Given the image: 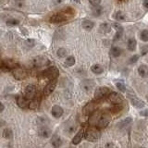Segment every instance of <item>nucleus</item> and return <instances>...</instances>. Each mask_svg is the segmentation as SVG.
Here are the masks:
<instances>
[{"instance_id": "nucleus-6", "label": "nucleus", "mask_w": 148, "mask_h": 148, "mask_svg": "<svg viewBox=\"0 0 148 148\" xmlns=\"http://www.w3.org/2000/svg\"><path fill=\"white\" fill-rule=\"evenodd\" d=\"M95 108H96V105L95 102H89L84 108H83V110L82 112L84 115L86 116H89V115H92V113L95 112Z\"/></svg>"}, {"instance_id": "nucleus-15", "label": "nucleus", "mask_w": 148, "mask_h": 148, "mask_svg": "<svg viewBox=\"0 0 148 148\" xmlns=\"http://www.w3.org/2000/svg\"><path fill=\"white\" fill-rule=\"evenodd\" d=\"M138 73L139 75L143 78H147L148 77V66L146 65H141L138 68Z\"/></svg>"}, {"instance_id": "nucleus-24", "label": "nucleus", "mask_w": 148, "mask_h": 148, "mask_svg": "<svg viewBox=\"0 0 148 148\" xmlns=\"http://www.w3.org/2000/svg\"><path fill=\"white\" fill-rule=\"evenodd\" d=\"M111 30V26L108 24V23H102L100 25V31L102 32H105V34H108Z\"/></svg>"}, {"instance_id": "nucleus-29", "label": "nucleus", "mask_w": 148, "mask_h": 148, "mask_svg": "<svg viewBox=\"0 0 148 148\" xmlns=\"http://www.w3.org/2000/svg\"><path fill=\"white\" fill-rule=\"evenodd\" d=\"M132 121V118H127V119H125L124 120H122V121L119 123V126H120V128H124L125 126H128V125Z\"/></svg>"}, {"instance_id": "nucleus-2", "label": "nucleus", "mask_w": 148, "mask_h": 148, "mask_svg": "<svg viewBox=\"0 0 148 148\" xmlns=\"http://www.w3.org/2000/svg\"><path fill=\"white\" fill-rule=\"evenodd\" d=\"M58 68H56V67H50L49 69H46L45 71H43V77H45V78H47L49 79L50 81H52V80H56L57 79V77L58 76Z\"/></svg>"}, {"instance_id": "nucleus-35", "label": "nucleus", "mask_w": 148, "mask_h": 148, "mask_svg": "<svg viewBox=\"0 0 148 148\" xmlns=\"http://www.w3.org/2000/svg\"><path fill=\"white\" fill-rule=\"evenodd\" d=\"M25 44L29 46V47H32V46L34 45V39H27L26 42H25Z\"/></svg>"}, {"instance_id": "nucleus-3", "label": "nucleus", "mask_w": 148, "mask_h": 148, "mask_svg": "<svg viewBox=\"0 0 148 148\" xmlns=\"http://www.w3.org/2000/svg\"><path fill=\"white\" fill-rule=\"evenodd\" d=\"M108 99L111 103L114 105H120L123 103V97L121 95L119 94V92H109Z\"/></svg>"}, {"instance_id": "nucleus-8", "label": "nucleus", "mask_w": 148, "mask_h": 148, "mask_svg": "<svg viewBox=\"0 0 148 148\" xmlns=\"http://www.w3.org/2000/svg\"><path fill=\"white\" fill-rule=\"evenodd\" d=\"M56 85H57V80L50 81V82L45 86V90H44L45 95H49L50 94H52L53 91L55 90V88H56Z\"/></svg>"}, {"instance_id": "nucleus-43", "label": "nucleus", "mask_w": 148, "mask_h": 148, "mask_svg": "<svg viewBox=\"0 0 148 148\" xmlns=\"http://www.w3.org/2000/svg\"><path fill=\"white\" fill-rule=\"evenodd\" d=\"M141 148H145V147H141Z\"/></svg>"}, {"instance_id": "nucleus-36", "label": "nucleus", "mask_w": 148, "mask_h": 148, "mask_svg": "<svg viewBox=\"0 0 148 148\" xmlns=\"http://www.w3.org/2000/svg\"><path fill=\"white\" fill-rule=\"evenodd\" d=\"M139 59V56H137V55H134V56H132V57L130 58V63L131 64H132V63H135V62H137V60Z\"/></svg>"}, {"instance_id": "nucleus-20", "label": "nucleus", "mask_w": 148, "mask_h": 148, "mask_svg": "<svg viewBox=\"0 0 148 148\" xmlns=\"http://www.w3.org/2000/svg\"><path fill=\"white\" fill-rule=\"evenodd\" d=\"M17 104L21 108H27V105H28L27 99L23 96H18L17 97Z\"/></svg>"}, {"instance_id": "nucleus-30", "label": "nucleus", "mask_w": 148, "mask_h": 148, "mask_svg": "<svg viewBox=\"0 0 148 148\" xmlns=\"http://www.w3.org/2000/svg\"><path fill=\"white\" fill-rule=\"evenodd\" d=\"M38 106H39V103H38V101H36V100L31 101L29 103V105H28L30 109H36L37 108H38Z\"/></svg>"}, {"instance_id": "nucleus-34", "label": "nucleus", "mask_w": 148, "mask_h": 148, "mask_svg": "<svg viewBox=\"0 0 148 148\" xmlns=\"http://www.w3.org/2000/svg\"><path fill=\"white\" fill-rule=\"evenodd\" d=\"M89 2H90V4L92 5V6L97 7V6H99V5H100L101 0H89Z\"/></svg>"}, {"instance_id": "nucleus-42", "label": "nucleus", "mask_w": 148, "mask_h": 148, "mask_svg": "<svg viewBox=\"0 0 148 148\" xmlns=\"http://www.w3.org/2000/svg\"><path fill=\"white\" fill-rule=\"evenodd\" d=\"M0 34H1V31H0Z\"/></svg>"}, {"instance_id": "nucleus-13", "label": "nucleus", "mask_w": 148, "mask_h": 148, "mask_svg": "<svg viewBox=\"0 0 148 148\" xmlns=\"http://www.w3.org/2000/svg\"><path fill=\"white\" fill-rule=\"evenodd\" d=\"M64 21H66V17L63 14H55L50 18V21L53 23H59Z\"/></svg>"}, {"instance_id": "nucleus-33", "label": "nucleus", "mask_w": 148, "mask_h": 148, "mask_svg": "<svg viewBox=\"0 0 148 148\" xmlns=\"http://www.w3.org/2000/svg\"><path fill=\"white\" fill-rule=\"evenodd\" d=\"M58 56L59 58H64L67 56V50L64 48H59L58 50Z\"/></svg>"}, {"instance_id": "nucleus-11", "label": "nucleus", "mask_w": 148, "mask_h": 148, "mask_svg": "<svg viewBox=\"0 0 148 148\" xmlns=\"http://www.w3.org/2000/svg\"><path fill=\"white\" fill-rule=\"evenodd\" d=\"M36 89L34 85H28L25 89V95L27 99H32L35 96Z\"/></svg>"}, {"instance_id": "nucleus-7", "label": "nucleus", "mask_w": 148, "mask_h": 148, "mask_svg": "<svg viewBox=\"0 0 148 148\" xmlns=\"http://www.w3.org/2000/svg\"><path fill=\"white\" fill-rule=\"evenodd\" d=\"M12 72H13L14 77H15L17 80H23V79L26 77V72L21 68H14Z\"/></svg>"}, {"instance_id": "nucleus-12", "label": "nucleus", "mask_w": 148, "mask_h": 148, "mask_svg": "<svg viewBox=\"0 0 148 148\" xmlns=\"http://www.w3.org/2000/svg\"><path fill=\"white\" fill-rule=\"evenodd\" d=\"M48 63H49L48 59H46L44 57H37L34 59V65L36 67L45 66V65H48Z\"/></svg>"}, {"instance_id": "nucleus-26", "label": "nucleus", "mask_w": 148, "mask_h": 148, "mask_svg": "<svg viewBox=\"0 0 148 148\" xmlns=\"http://www.w3.org/2000/svg\"><path fill=\"white\" fill-rule=\"evenodd\" d=\"M2 136L4 138H6V139H10L13 136V132H12V131L10 129H5L3 131Z\"/></svg>"}, {"instance_id": "nucleus-18", "label": "nucleus", "mask_w": 148, "mask_h": 148, "mask_svg": "<svg viewBox=\"0 0 148 148\" xmlns=\"http://www.w3.org/2000/svg\"><path fill=\"white\" fill-rule=\"evenodd\" d=\"M51 134V131L50 129L46 128V127H43L39 130V136L42 138H48Z\"/></svg>"}, {"instance_id": "nucleus-27", "label": "nucleus", "mask_w": 148, "mask_h": 148, "mask_svg": "<svg viewBox=\"0 0 148 148\" xmlns=\"http://www.w3.org/2000/svg\"><path fill=\"white\" fill-rule=\"evenodd\" d=\"M115 18L118 21H124L126 18V16H125V14L122 11H118L115 14Z\"/></svg>"}, {"instance_id": "nucleus-25", "label": "nucleus", "mask_w": 148, "mask_h": 148, "mask_svg": "<svg viewBox=\"0 0 148 148\" xmlns=\"http://www.w3.org/2000/svg\"><path fill=\"white\" fill-rule=\"evenodd\" d=\"M65 64H66V66L68 67L73 66V65L75 64V58H74L73 56H69V57H68L66 60H65Z\"/></svg>"}, {"instance_id": "nucleus-22", "label": "nucleus", "mask_w": 148, "mask_h": 148, "mask_svg": "<svg viewBox=\"0 0 148 148\" xmlns=\"http://www.w3.org/2000/svg\"><path fill=\"white\" fill-rule=\"evenodd\" d=\"M136 45H137V42L134 38L129 39L128 44H127V47L130 51H134L136 49Z\"/></svg>"}, {"instance_id": "nucleus-5", "label": "nucleus", "mask_w": 148, "mask_h": 148, "mask_svg": "<svg viewBox=\"0 0 148 148\" xmlns=\"http://www.w3.org/2000/svg\"><path fill=\"white\" fill-rule=\"evenodd\" d=\"M110 121V118L108 117L106 115H103L99 118V119L97 120V129H104L108 125Z\"/></svg>"}, {"instance_id": "nucleus-32", "label": "nucleus", "mask_w": 148, "mask_h": 148, "mask_svg": "<svg viewBox=\"0 0 148 148\" xmlns=\"http://www.w3.org/2000/svg\"><path fill=\"white\" fill-rule=\"evenodd\" d=\"M18 24H20V21L18 20H15V18H10L7 21V25L8 26H16Z\"/></svg>"}, {"instance_id": "nucleus-16", "label": "nucleus", "mask_w": 148, "mask_h": 148, "mask_svg": "<svg viewBox=\"0 0 148 148\" xmlns=\"http://www.w3.org/2000/svg\"><path fill=\"white\" fill-rule=\"evenodd\" d=\"M51 143H52L54 148H59L62 145V140L60 139L58 135H54L52 140H51Z\"/></svg>"}, {"instance_id": "nucleus-14", "label": "nucleus", "mask_w": 148, "mask_h": 148, "mask_svg": "<svg viewBox=\"0 0 148 148\" xmlns=\"http://www.w3.org/2000/svg\"><path fill=\"white\" fill-rule=\"evenodd\" d=\"M83 134H84V131H83V129L80 130L79 132L72 139V143H73V145H79V143L82 142V138H83Z\"/></svg>"}, {"instance_id": "nucleus-37", "label": "nucleus", "mask_w": 148, "mask_h": 148, "mask_svg": "<svg viewBox=\"0 0 148 148\" xmlns=\"http://www.w3.org/2000/svg\"><path fill=\"white\" fill-rule=\"evenodd\" d=\"M106 148H116L115 145H113V143H106Z\"/></svg>"}, {"instance_id": "nucleus-23", "label": "nucleus", "mask_w": 148, "mask_h": 148, "mask_svg": "<svg viewBox=\"0 0 148 148\" xmlns=\"http://www.w3.org/2000/svg\"><path fill=\"white\" fill-rule=\"evenodd\" d=\"M110 54L112 55L114 58H118L120 56V54H121V49L118 47V46H113V47L110 49Z\"/></svg>"}, {"instance_id": "nucleus-39", "label": "nucleus", "mask_w": 148, "mask_h": 148, "mask_svg": "<svg viewBox=\"0 0 148 148\" xmlns=\"http://www.w3.org/2000/svg\"><path fill=\"white\" fill-rule=\"evenodd\" d=\"M4 109H5V106L1 103V102H0V113H1Z\"/></svg>"}, {"instance_id": "nucleus-31", "label": "nucleus", "mask_w": 148, "mask_h": 148, "mask_svg": "<svg viewBox=\"0 0 148 148\" xmlns=\"http://www.w3.org/2000/svg\"><path fill=\"white\" fill-rule=\"evenodd\" d=\"M140 37H141L142 41H143V42H147V41H148V30H143V31L141 32Z\"/></svg>"}, {"instance_id": "nucleus-17", "label": "nucleus", "mask_w": 148, "mask_h": 148, "mask_svg": "<svg viewBox=\"0 0 148 148\" xmlns=\"http://www.w3.org/2000/svg\"><path fill=\"white\" fill-rule=\"evenodd\" d=\"M113 26H114L115 29L117 30V32H116V35L114 37V39L115 40H119V39L121 38V36L123 34V28L120 26V25H119V24H116V23H115Z\"/></svg>"}, {"instance_id": "nucleus-1", "label": "nucleus", "mask_w": 148, "mask_h": 148, "mask_svg": "<svg viewBox=\"0 0 148 148\" xmlns=\"http://www.w3.org/2000/svg\"><path fill=\"white\" fill-rule=\"evenodd\" d=\"M101 136V132L99 131V129L95 128H91L88 129L84 133V137L86 140L90 142H95L97 141Z\"/></svg>"}, {"instance_id": "nucleus-4", "label": "nucleus", "mask_w": 148, "mask_h": 148, "mask_svg": "<svg viewBox=\"0 0 148 148\" xmlns=\"http://www.w3.org/2000/svg\"><path fill=\"white\" fill-rule=\"evenodd\" d=\"M109 92L110 91L108 87H99V88H97L95 92V98L96 100L102 99V98H104L105 96L108 95Z\"/></svg>"}, {"instance_id": "nucleus-10", "label": "nucleus", "mask_w": 148, "mask_h": 148, "mask_svg": "<svg viewBox=\"0 0 148 148\" xmlns=\"http://www.w3.org/2000/svg\"><path fill=\"white\" fill-rule=\"evenodd\" d=\"M63 112H64L63 108L60 106H58V105L54 106L52 108V110H51L52 116L54 118H57V119H59L60 117H61V116L63 115Z\"/></svg>"}, {"instance_id": "nucleus-38", "label": "nucleus", "mask_w": 148, "mask_h": 148, "mask_svg": "<svg viewBox=\"0 0 148 148\" xmlns=\"http://www.w3.org/2000/svg\"><path fill=\"white\" fill-rule=\"evenodd\" d=\"M143 7L148 9V0H143Z\"/></svg>"}, {"instance_id": "nucleus-21", "label": "nucleus", "mask_w": 148, "mask_h": 148, "mask_svg": "<svg viewBox=\"0 0 148 148\" xmlns=\"http://www.w3.org/2000/svg\"><path fill=\"white\" fill-rule=\"evenodd\" d=\"M91 71L95 74H101V73H103L104 69H103V67L101 66V65L95 64V65H92V66L91 67Z\"/></svg>"}, {"instance_id": "nucleus-28", "label": "nucleus", "mask_w": 148, "mask_h": 148, "mask_svg": "<svg viewBox=\"0 0 148 148\" xmlns=\"http://www.w3.org/2000/svg\"><path fill=\"white\" fill-rule=\"evenodd\" d=\"M116 86H117L119 91L122 92H126V86H125V84L122 82H116Z\"/></svg>"}, {"instance_id": "nucleus-41", "label": "nucleus", "mask_w": 148, "mask_h": 148, "mask_svg": "<svg viewBox=\"0 0 148 148\" xmlns=\"http://www.w3.org/2000/svg\"><path fill=\"white\" fill-rule=\"evenodd\" d=\"M146 99L148 100V95H147V96H146Z\"/></svg>"}, {"instance_id": "nucleus-19", "label": "nucleus", "mask_w": 148, "mask_h": 148, "mask_svg": "<svg viewBox=\"0 0 148 148\" xmlns=\"http://www.w3.org/2000/svg\"><path fill=\"white\" fill-rule=\"evenodd\" d=\"M82 28L86 31H91L92 28L95 26V23L89 21V20H84L82 22Z\"/></svg>"}, {"instance_id": "nucleus-40", "label": "nucleus", "mask_w": 148, "mask_h": 148, "mask_svg": "<svg viewBox=\"0 0 148 148\" xmlns=\"http://www.w3.org/2000/svg\"><path fill=\"white\" fill-rule=\"evenodd\" d=\"M74 1H76L77 3H79V2H80V0H74Z\"/></svg>"}, {"instance_id": "nucleus-9", "label": "nucleus", "mask_w": 148, "mask_h": 148, "mask_svg": "<svg viewBox=\"0 0 148 148\" xmlns=\"http://www.w3.org/2000/svg\"><path fill=\"white\" fill-rule=\"evenodd\" d=\"M130 99H131V103H132V105L133 106H135V108H145V104L143 103V102L141 100V99H139L138 97H136V96H130Z\"/></svg>"}]
</instances>
